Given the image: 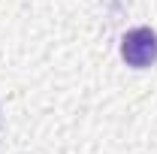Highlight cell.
Returning a JSON list of instances; mask_svg holds the SVG:
<instances>
[{
    "label": "cell",
    "instance_id": "1",
    "mask_svg": "<svg viewBox=\"0 0 157 154\" xmlns=\"http://www.w3.org/2000/svg\"><path fill=\"white\" fill-rule=\"evenodd\" d=\"M121 58L130 67L145 70L157 60V33L151 27H133L121 37Z\"/></svg>",
    "mask_w": 157,
    "mask_h": 154
}]
</instances>
